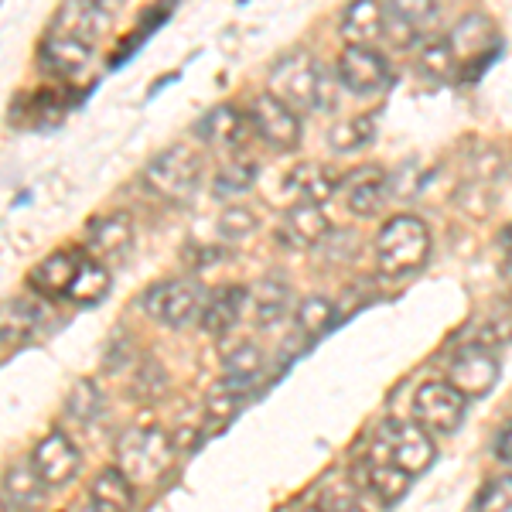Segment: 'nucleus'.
Wrapping results in <instances>:
<instances>
[{"instance_id": "nucleus-24", "label": "nucleus", "mask_w": 512, "mask_h": 512, "mask_svg": "<svg viewBox=\"0 0 512 512\" xmlns=\"http://www.w3.org/2000/svg\"><path fill=\"white\" fill-rule=\"evenodd\" d=\"M256 325L270 328L277 321H284V315L291 311V287H287L284 277H263L256 280V287L250 291V301Z\"/></svg>"}, {"instance_id": "nucleus-23", "label": "nucleus", "mask_w": 512, "mask_h": 512, "mask_svg": "<svg viewBox=\"0 0 512 512\" xmlns=\"http://www.w3.org/2000/svg\"><path fill=\"white\" fill-rule=\"evenodd\" d=\"M362 485H366V492H373L383 506H396V502L407 495L410 489V478L407 472H400L396 465H390V461H373V458H362Z\"/></svg>"}, {"instance_id": "nucleus-21", "label": "nucleus", "mask_w": 512, "mask_h": 512, "mask_svg": "<svg viewBox=\"0 0 512 512\" xmlns=\"http://www.w3.org/2000/svg\"><path fill=\"white\" fill-rule=\"evenodd\" d=\"M246 130H253L250 120H246V113H239L233 103H222L198 120V137L212 147H239Z\"/></svg>"}, {"instance_id": "nucleus-41", "label": "nucleus", "mask_w": 512, "mask_h": 512, "mask_svg": "<svg viewBox=\"0 0 512 512\" xmlns=\"http://www.w3.org/2000/svg\"><path fill=\"white\" fill-rule=\"evenodd\" d=\"M335 103H338V96H335V76L325 69V65H321V82H318V110H321V113H328V110H335Z\"/></svg>"}, {"instance_id": "nucleus-13", "label": "nucleus", "mask_w": 512, "mask_h": 512, "mask_svg": "<svg viewBox=\"0 0 512 512\" xmlns=\"http://www.w3.org/2000/svg\"><path fill=\"white\" fill-rule=\"evenodd\" d=\"M328 233H332V222H328L325 209L311 202H294L277 222V243L294 253L318 246Z\"/></svg>"}, {"instance_id": "nucleus-2", "label": "nucleus", "mask_w": 512, "mask_h": 512, "mask_svg": "<svg viewBox=\"0 0 512 512\" xmlns=\"http://www.w3.org/2000/svg\"><path fill=\"white\" fill-rule=\"evenodd\" d=\"M434 437L417 424V420H386L376 431V441L369 444L366 458L390 461L410 478L424 475L434 465Z\"/></svg>"}, {"instance_id": "nucleus-35", "label": "nucleus", "mask_w": 512, "mask_h": 512, "mask_svg": "<svg viewBox=\"0 0 512 512\" xmlns=\"http://www.w3.org/2000/svg\"><path fill=\"white\" fill-rule=\"evenodd\" d=\"M386 4V18L400 21L407 28H427L437 18V0H383Z\"/></svg>"}, {"instance_id": "nucleus-32", "label": "nucleus", "mask_w": 512, "mask_h": 512, "mask_svg": "<svg viewBox=\"0 0 512 512\" xmlns=\"http://www.w3.org/2000/svg\"><path fill=\"white\" fill-rule=\"evenodd\" d=\"M332 321H335V304L321 294L304 297L301 308H297V332H301L304 338L325 335L328 328H332Z\"/></svg>"}, {"instance_id": "nucleus-16", "label": "nucleus", "mask_w": 512, "mask_h": 512, "mask_svg": "<svg viewBox=\"0 0 512 512\" xmlns=\"http://www.w3.org/2000/svg\"><path fill=\"white\" fill-rule=\"evenodd\" d=\"M134 509V482L120 468H103L93 482L79 512H130Z\"/></svg>"}, {"instance_id": "nucleus-25", "label": "nucleus", "mask_w": 512, "mask_h": 512, "mask_svg": "<svg viewBox=\"0 0 512 512\" xmlns=\"http://www.w3.org/2000/svg\"><path fill=\"white\" fill-rule=\"evenodd\" d=\"M41 321V304L31 297H7L0 301V342L14 345L24 342L28 335H35Z\"/></svg>"}, {"instance_id": "nucleus-19", "label": "nucleus", "mask_w": 512, "mask_h": 512, "mask_svg": "<svg viewBox=\"0 0 512 512\" xmlns=\"http://www.w3.org/2000/svg\"><path fill=\"white\" fill-rule=\"evenodd\" d=\"M448 45H451L454 59H458V72H461L465 62H472L478 55L499 48V41H495V24L485 18V14H468L465 21L454 24V31L448 35Z\"/></svg>"}, {"instance_id": "nucleus-9", "label": "nucleus", "mask_w": 512, "mask_h": 512, "mask_svg": "<svg viewBox=\"0 0 512 512\" xmlns=\"http://www.w3.org/2000/svg\"><path fill=\"white\" fill-rule=\"evenodd\" d=\"M338 82L355 96H376L390 86L393 69L386 62L383 52H376L373 45H349L338 55Z\"/></svg>"}, {"instance_id": "nucleus-14", "label": "nucleus", "mask_w": 512, "mask_h": 512, "mask_svg": "<svg viewBox=\"0 0 512 512\" xmlns=\"http://www.w3.org/2000/svg\"><path fill=\"white\" fill-rule=\"evenodd\" d=\"M448 383L465 400L468 396H489L492 386L499 383V359H495V352H482V349L458 352L448 366Z\"/></svg>"}, {"instance_id": "nucleus-29", "label": "nucleus", "mask_w": 512, "mask_h": 512, "mask_svg": "<svg viewBox=\"0 0 512 512\" xmlns=\"http://www.w3.org/2000/svg\"><path fill=\"white\" fill-rule=\"evenodd\" d=\"M222 369H226V386L229 390H246L263 369V352L260 345L253 342H239L236 349L226 352L222 359Z\"/></svg>"}, {"instance_id": "nucleus-33", "label": "nucleus", "mask_w": 512, "mask_h": 512, "mask_svg": "<svg viewBox=\"0 0 512 512\" xmlns=\"http://www.w3.org/2000/svg\"><path fill=\"white\" fill-rule=\"evenodd\" d=\"M256 185V164L253 161H233L219 171L216 181H212V192L219 198H236L246 195Z\"/></svg>"}, {"instance_id": "nucleus-44", "label": "nucleus", "mask_w": 512, "mask_h": 512, "mask_svg": "<svg viewBox=\"0 0 512 512\" xmlns=\"http://www.w3.org/2000/svg\"><path fill=\"white\" fill-rule=\"evenodd\" d=\"M506 280H509V287H512V256H509V263H506Z\"/></svg>"}, {"instance_id": "nucleus-11", "label": "nucleus", "mask_w": 512, "mask_h": 512, "mask_svg": "<svg viewBox=\"0 0 512 512\" xmlns=\"http://www.w3.org/2000/svg\"><path fill=\"white\" fill-rule=\"evenodd\" d=\"M106 31H110V11L99 0H65L62 11L52 18V31L48 35L72 38L79 45L96 48Z\"/></svg>"}, {"instance_id": "nucleus-3", "label": "nucleus", "mask_w": 512, "mask_h": 512, "mask_svg": "<svg viewBox=\"0 0 512 512\" xmlns=\"http://www.w3.org/2000/svg\"><path fill=\"white\" fill-rule=\"evenodd\" d=\"M175 458V441L161 427H130L117 437V468L130 482H158Z\"/></svg>"}, {"instance_id": "nucleus-22", "label": "nucleus", "mask_w": 512, "mask_h": 512, "mask_svg": "<svg viewBox=\"0 0 512 512\" xmlns=\"http://www.w3.org/2000/svg\"><path fill=\"white\" fill-rule=\"evenodd\" d=\"M386 28V11L379 0H352L342 14V38L349 45H373L376 38H383Z\"/></svg>"}, {"instance_id": "nucleus-8", "label": "nucleus", "mask_w": 512, "mask_h": 512, "mask_svg": "<svg viewBox=\"0 0 512 512\" xmlns=\"http://www.w3.org/2000/svg\"><path fill=\"white\" fill-rule=\"evenodd\" d=\"M468 400L451 383H424L414 393V420L427 434H454L465 424Z\"/></svg>"}, {"instance_id": "nucleus-38", "label": "nucleus", "mask_w": 512, "mask_h": 512, "mask_svg": "<svg viewBox=\"0 0 512 512\" xmlns=\"http://www.w3.org/2000/svg\"><path fill=\"white\" fill-rule=\"evenodd\" d=\"M472 512H512V475L489 478V482L478 489Z\"/></svg>"}, {"instance_id": "nucleus-20", "label": "nucleus", "mask_w": 512, "mask_h": 512, "mask_svg": "<svg viewBox=\"0 0 512 512\" xmlns=\"http://www.w3.org/2000/svg\"><path fill=\"white\" fill-rule=\"evenodd\" d=\"M338 178L332 168L318 161H304L287 175V192L294 195V202H311V205H321L328 202L332 195H338Z\"/></svg>"}, {"instance_id": "nucleus-27", "label": "nucleus", "mask_w": 512, "mask_h": 512, "mask_svg": "<svg viewBox=\"0 0 512 512\" xmlns=\"http://www.w3.org/2000/svg\"><path fill=\"white\" fill-rule=\"evenodd\" d=\"M106 291H110V274H106V267L96 260V256H82L76 277H72V287H69V301L72 304H82V308H89V304L103 301Z\"/></svg>"}, {"instance_id": "nucleus-45", "label": "nucleus", "mask_w": 512, "mask_h": 512, "mask_svg": "<svg viewBox=\"0 0 512 512\" xmlns=\"http://www.w3.org/2000/svg\"><path fill=\"white\" fill-rule=\"evenodd\" d=\"M0 512H11V509H7V499H0Z\"/></svg>"}, {"instance_id": "nucleus-39", "label": "nucleus", "mask_w": 512, "mask_h": 512, "mask_svg": "<svg viewBox=\"0 0 512 512\" xmlns=\"http://www.w3.org/2000/svg\"><path fill=\"white\" fill-rule=\"evenodd\" d=\"M239 407H243V393L239 390H216L209 396V420L212 424H229V420H233L236 414H239Z\"/></svg>"}, {"instance_id": "nucleus-26", "label": "nucleus", "mask_w": 512, "mask_h": 512, "mask_svg": "<svg viewBox=\"0 0 512 512\" xmlns=\"http://www.w3.org/2000/svg\"><path fill=\"white\" fill-rule=\"evenodd\" d=\"M89 59H93V48L79 45L72 38H59V35H48L45 45H41V62L55 72V76H69L76 79L86 72Z\"/></svg>"}, {"instance_id": "nucleus-30", "label": "nucleus", "mask_w": 512, "mask_h": 512, "mask_svg": "<svg viewBox=\"0 0 512 512\" xmlns=\"http://www.w3.org/2000/svg\"><path fill=\"white\" fill-rule=\"evenodd\" d=\"M512 345V308H492L489 315L475 325L472 338H468V349L495 352Z\"/></svg>"}, {"instance_id": "nucleus-15", "label": "nucleus", "mask_w": 512, "mask_h": 512, "mask_svg": "<svg viewBox=\"0 0 512 512\" xmlns=\"http://www.w3.org/2000/svg\"><path fill=\"white\" fill-rule=\"evenodd\" d=\"M134 243V216L130 212H103V216L89 219L86 226V250L96 253V260H113V256L127 253Z\"/></svg>"}, {"instance_id": "nucleus-10", "label": "nucleus", "mask_w": 512, "mask_h": 512, "mask_svg": "<svg viewBox=\"0 0 512 512\" xmlns=\"http://www.w3.org/2000/svg\"><path fill=\"white\" fill-rule=\"evenodd\" d=\"M338 195H342L345 209L359 219L376 216L386 205V195H390V175H386L379 164H362V168L349 171L338 181Z\"/></svg>"}, {"instance_id": "nucleus-12", "label": "nucleus", "mask_w": 512, "mask_h": 512, "mask_svg": "<svg viewBox=\"0 0 512 512\" xmlns=\"http://www.w3.org/2000/svg\"><path fill=\"white\" fill-rule=\"evenodd\" d=\"M31 465H35V472L41 475V482H45L48 489H62V485H69L72 478L79 475L82 454L62 431H52L35 444Z\"/></svg>"}, {"instance_id": "nucleus-4", "label": "nucleus", "mask_w": 512, "mask_h": 512, "mask_svg": "<svg viewBox=\"0 0 512 512\" xmlns=\"http://www.w3.org/2000/svg\"><path fill=\"white\" fill-rule=\"evenodd\" d=\"M202 171H205L202 154L188 144H175L147 164L144 185L151 188L158 198H164V202L181 205L198 192V185H202Z\"/></svg>"}, {"instance_id": "nucleus-28", "label": "nucleus", "mask_w": 512, "mask_h": 512, "mask_svg": "<svg viewBox=\"0 0 512 512\" xmlns=\"http://www.w3.org/2000/svg\"><path fill=\"white\" fill-rule=\"evenodd\" d=\"M373 140H376V120L369 117V113L338 120L335 127L328 130V147H332L335 154H359V151H366Z\"/></svg>"}, {"instance_id": "nucleus-18", "label": "nucleus", "mask_w": 512, "mask_h": 512, "mask_svg": "<svg viewBox=\"0 0 512 512\" xmlns=\"http://www.w3.org/2000/svg\"><path fill=\"white\" fill-rule=\"evenodd\" d=\"M82 256H86V253H76V250L48 253L45 260L31 270L28 284L35 287L38 294H45V297H65V294H69V287H72V277H76V270L82 263Z\"/></svg>"}, {"instance_id": "nucleus-36", "label": "nucleus", "mask_w": 512, "mask_h": 512, "mask_svg": "<svg viewBox=\"0 0 512 512\" xmlns=\"http://www.w3.org/2000/svg\"><path fill=\"white\" fill-rule=\"evenodd\" d=\"M256 229H260V219H256V212L246 209V205H229V209H222V216L216 222V233L219 239H226V243L250 239Z\"/></svg>"}, {"instance_id": "nucleus-42", "label": "nucleus", "mask_w": 512, "mask_h": 512, "mask_svg": "<svg viewBox=\"0 0 512 512\" xmlns=\"http://www.w3.org/2000/svg\"><path fill=\"white\" fill-rule=\"evenodd\" d=\"M495 454H499V461L512 465V424L502 427L499 437H495Z\"/></svg>"}, {"instance_id": "nucleus-7", "label": "nucleus", "mask_w": 512, "mask_h": 512, "mask_svg": "<svg viewBox=\"0 0 512 512\" xmlns=\"http://www.w3.org/2000/svg\"><path fill=\"white\" fill-rule=\"evenodd\" d=\"M246 120H250L253 134L267 140L274 151H297L301 147V113H294L287 103H280L274 93H260L246 106Z\"/></svg>"}, {"instance_id": "nucleus-43", "label": "nucleus", "mask_w": 512, "mask_h": 512, "mask_svg": "<svg viewBox=\"0 0 512 512\" xmlns=\"http://www.w3.org/2000/svg\"><path fill=\"white\" fill-rule=\"evenodd\" d=\"M502 246H506V256H512V226L502 233Z\"/></svg>"}, {"instance_id": "nucleus-37", "label": "nucleus", "mask_w": 512, "mask_h": 512, "mask_svg": "<svg viewBox=\"0 0 512 512\" xmlns=\"http://www.w3.org/2000/svg\"><path fill=\"white\" fill-rule=\"evenodd\" d=\"M420 69L437 82H451L458 76V59H454L448 38H434L431 45L420 52Z\"/></svg>"}, {"instance_id": "nucleus-34", "label": "nucleus", "mask_w": 512, "mask_h": 512, "mask_svg": "<svg viewBox=\"0 0 512 512\" xmlns=\"http://www.w3.org/2000/svg\"><path fill=\"white\" fill-rule=\"evenodd\" d=\"M99 410H103V393H99V386L93 379H79V383L72 386L69 400H65V414L72 420H79V424H89V420L99 417Z\"/></svg>"}, {"instance_id": "nucleus-5", "label": "nucleus", "mask_w": 512, "mask_h": 512, "mask_svg": "<svg viewBox=\"0 0 512 512\" xmlns=\"http://www.w3.org/2000/svg\"><path fill=\"white\" fill-rule=\"evenodd\" d=\"M140 308L147 318H154L158 325L168 328H185L202 315L205 308V291L202 284L192 277H178V280H161V284L147 287L140 297Z\"/></svg>"}, {"instance_id": "nucleus-17", "label": "nucleus", "mask_w": 512, "mask_h": 512, "mask_svg": "<svg viewBox=\"0 0 512 512\" xmlns=\"http://www.w3.org/2000/svg\"><path fill=\"white\" fill-rule=\"evenodd\" d=\"M246 301H250V291H246L243 284L219 287V291L212 294V297H205V308H202V315H198V325H202V332L222 338L239 318H243Z\"/></svg>"}, {"instance_id": "nucleus-31", "label": "nucleus", "mask_w": 512, "mask_h": 512, "mask_svg": "<svg viewBox=\"0 0 512 512\" xmlns=\"http://www.w3.org/2000/svg\"><path fill=\"white\" fill-rule=\"evenodd\" d=\"M45 489L48 485L41 482V475L35 472L31 461H21V465H14L11 472L4 475V495L14 506H35Z\"/></svg>"}, {"instance_id": "nucleus-1", "label": "nucleus", "mask_w": 512, "mask_h": 512, "mask_svg": "<svg viewBox=\"0 0 512 512\" xmlns=\"http://www.w3.org/2000/svg\"><path fill=\"white\" fill-rule=\"evenodd\" d=\"M431 256V229L424 226V219L410 216H393L383 222L376 236V267L383 277H410Z\"/></svg>"}, {"instance_id": "nucleus-40", "label": "nucleus", "mask_w": 512, "mask_h": 512, "mask_svg": "<svg viewBox=\"0 0 512 512\" xmlns=\"http://www.w3.org/2000/svg\"><path fill=\"white\" fill-rule=\"evenodd\" d=\"M164 386H168V376L154 362H147L140 366V379H134V396H161Z\"/></svg>"}, {"instance_id": "nucleus-6", "label": "nucleus", "mask_w": 512, "mask_h": 512, "mask_svg": "<svg viewBox=\"0 0 512 512\" xmlns=\"http://www.w3.org/2000/svg\"><path fill=\"white\" fill-rule=\"evenodd\" d=\"M318 82H321V62L311 59L308 52L284 55L270 69V93L280 103L291 106L294 113L318 110Z\"/></svg>"}]
</instances>
